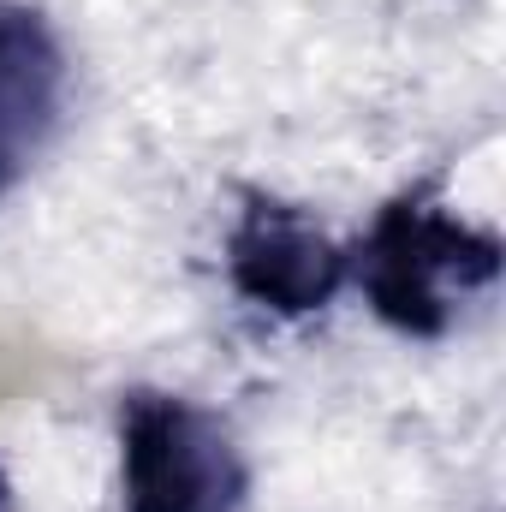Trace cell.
<instances>
[{
  "instance_id": "cell-4",
  "label": "cell",
  "mask_w": 506,
  "mask_h": 512,
  "mask_svg": "<svg viewBox=\"0 0 506 512\" xmlns=\"http://www.w3.org/2000/svg\"><path fill=\"white\" fill-rule=\"evenodd\" d=\"M66 108V54L42 12L0 0V197L36 167Z\"/></svg>"
},
{
  "instance_id": "cell-3",
  "label": "cell",
  "mask_w": 506,
  "mask_h": 512,
  "mask_svg": "<svg viewBox=\"0 0 506 512\" xmlns=\"http://www.w3.org/2000/svg\"><path fill=\"white\" fill-rule=\"evenodd\" d=\"M346 268L352 256L322 233L316 215H304L298 203L262 197V191L245 197L227 233V274L239 298H251L274 316H310L334 304V292L346 286Z\"/></svg>"
},
{
  "instance_id": "cell-5",
  "label": "cell",
  "mask_w": 506,
  "mask_h": 512,
  "mask_svg": "<svg viewBox=\"0 0 506 512\" xmlns=\"http://www.w3.org/2000/svg\"><path fill=\"white\" fill-rule=\"evenodd\" d=\"M0 512H12V483H6V471H0Z\"/></svg>"
},
{
  "instance_id": "cell-2",
  "label": "cell",
  "mask_w": 506,
  "mask_h": 512,
  "mask_svg": "<svg viewBox=\"0 0 506 512\" xmlns=\"http://www.w3.org/2000/svg\"><path fill=\"white\" fill-rule=\"evenodd\" d=\"M120 489L126 512H239L251 471L215 411L137 387L120 405Z\"/></svg>"
},
{
  "instance_id": "cell-1",
  "label": "cell",
  "mask_w": 506,
  "mask_h": 512,
  "mask_svg": "<svg viewBox=\"0 0 506 512\" xmlns=\"http://www.w3.org/2000/svg\"><path fill=\"white\" fill-rule=\"evenodd\" d=\"M501 239L435 209L423 191L387 203L358 245V286L381 322L405 340H441L471 292L501 280Z\"/></svg>"
}]
</instances>
